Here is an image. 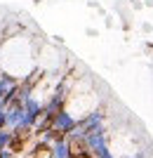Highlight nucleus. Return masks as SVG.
Wrapping results in <instances>:
<instances>
[{
  "mask_svg": "<svg viewBox=\"0 0 153 158\" xmlns=\"http://www.w3.org/2000/svg\"><path fill=\"white\" fill-rule=\"evenodd\" d=\"M0 158H14L12 149H0Z\"/></svg>",
  "mask_w": 153,
  "mask_h": 158,
  "instance_id": "nucleus-4",
  "label": "nucleus"
},
{
  "mask_svg": "<svg viewBox=\"0 0 153 158\" xmlns=\"http://www.w3.org/2000/svg\"><path fill=\"white\" fill-rule=\"evenodd\" d=\"M47 151H50V158H73V149H71L68 137H57L47 146Z\"/></svg>",
  "mask_w": 153,
  "mask_h": 158,
  "instance_id": "nucleus-2",
  "label": "nucleus"
},
{
  "mask_svg": "<svg viewBox=\"0 0 153 158\" xmlns=\"http://www.w3.org/2000/svg\"><path fill=\"white\" fill-rule=\"evenodd\" d=\"M7 127V116H5V109H0V130Z\"/></svg>",
  "mask_w": 153,
  "mask_h": 158,
  "instance_id": "nucleus-3",
  "label": "nucleus"
},
{
  "mask_svg": "<svg viewBox=\"0 0 153 158\" xmlns=\"http://www.w3.org/2000/svg\"><path fill=\"white\" fill-rule=\"evenodd\" d=\"M75 123H78V120H75L73 116H71V113L66 111V109H61V111L57 113V116H54L52 120H50V127H52V130L57 132L59 137H68V135L73 132Z\"/></svg>",
  "mask_w": 153,
  "mask_h": 158,
  "instance_id": "nucleus-1",
  "label": "nucleus"
}]
</instances>
